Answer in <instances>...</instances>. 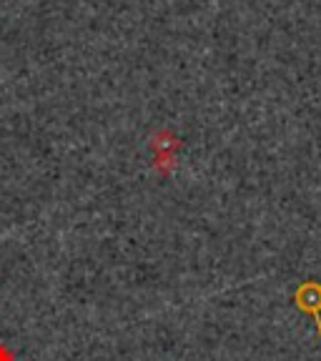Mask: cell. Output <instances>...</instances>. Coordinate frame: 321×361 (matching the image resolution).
<instances>
[{
  "mask_svg": "<svg viewBox=\"0 0 321 361\" xmlns=\"http://www.w3.org/2000/svg\"><path fill=\"white\" fill-rule=\"evenodd\" d=\"M293 306L301 311V314H309L316 322L321 338V281L316 279H304L299 286L293 288Z\"/></svg>",
  "mask_w": 321,
  "mask_h": 361,
  "instance_id": "cell-1",
  "label": "cell"
}]
</instances>
